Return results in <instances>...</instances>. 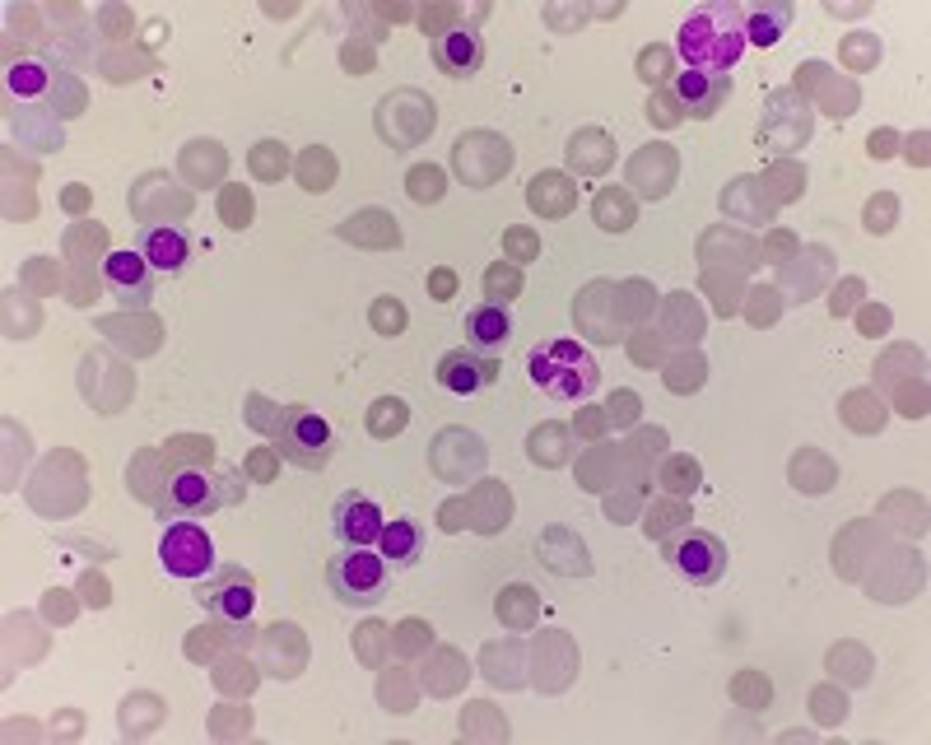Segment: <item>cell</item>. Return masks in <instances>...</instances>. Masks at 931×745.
<instances>
[{
	"instance_id": "1",
	"label": "cell",
	"mask_w": 931,
	"mask_h": 745,
	"mask_svg": "<svg viewBox=\"0 0 931 745\" xmlns=\"http://www.w3.org/2000/svg\"><path fill=\"white\" fill-rule=\"evenodd\" d=\"M689 70H708V75H727L745 52V14L736 5H699L680 24L675 38Z\"/></svg>"
},
{
	"instance_id": "2",
	"label": "cell",
	"mask_w": 931,
	"mask_h": 745,
	"mask_svg": "<svg viewBox=\"0 0 931 745\" xmlns=\"http://www.w3.org/2000/svg\"><path fill=\"white\" fill-rule=\"evenodd\" d=\"M527 373L545 396L554 401H582V396L596 392L601 382V368L578 340H545L527 354Z\"/></svg>"
},
{
	"instance_id": "3",
	"label": "cell",
	"mask_w": 931,
	"mask_h": 745,
	"mask_svg": "<svg viewBox=\"0 0 931 745\" xmlns=\"http://www.w3.org/2000/svg\"><path fill=\"white\" fill-rule=\"evenodd\" d=\"M387 583H392V564L373 545H345L326 564V587L340 606H373L387 596Z\"/></svg>"
},
{
	"instance_id": "4",
	"label": "cell",
	"mask_w": 931,
	"mask_h": 745,
	"mask_svg": "<svg viewBox=\"0 0 931 745\" xmlns=\"http://www.w3.org/2000/svg\"><path fill=\"white\" fill-rule=\"evenodd\" d=\"M331 447H336V429H331L312 406H289L280 415L275 452H280L284 461H294L303 471H322L326 461H331Z\"/></svg>"
},
{
	"instance_id": "5",
	"label": "cell",
	"mask_w": 931,
	"mask_h": 745,
	"mask_svg": "<svg viewBox=\"0 0 931 745\" xmlns=\"http://www.w3.org/2000/svg\"><path fill=\"white\" fill-rule=\"evenodd\" d=\"M159 564L168 578H182V583H201L215 573V541L205 536L201 522L191 517H173L159 536Z\"/></svg>"
},
{
	"instance_id": "6",
	"label": "cell",
	"mask_w": 931,
	"mask_h": 745,
	"mask_svg": "<svg viewBox=\"0 0 931 745\" xmlns=\"http://www.w3.org/2000/svg\"><path fill=\"white\" fill-rule=\"evenodd\" d=\"M662 555L694 587H713L727 573V545L717 541L713 531H680V536H671L662 545Z\"/></svg>"
},
{
	"instance_id": "7",
	"label": "cell",
	"mask_w": 931,
	"mask_h": 745,
	"mask_svg": "<svg viewBox=\"0 0 931 745\" xmlns=\"http://www.w3.org/2000/svg\"><path fill=\"white\" fill-rule=\"evenodd\" d=\"M224 480H215V475H205L201 466H187V471H173L168 475V494H163V513L168 517H210L215 508H224V503H233L229 489H219Z\"/></svg>"
},
{
	"instance_id": "8",
	"label": "cell",
	"mask_w": 931,
	"mask_h": 745,
	"mask_svg": "<svg viewBox=\"0 0 931 745\" xmlns=\"http://www.w3.org/2000/svg\"><path fill=\"white\" fill-rule=\"evenodd\" d=\"M196 601H201L215 620L247 624L252 601H257V583H252V573H243V569H215L210 578L196 583Z\"/></svg>"
},
{
	"instance_id": "9",
	"label": "cell",
	"mask_w": 931,
	"mask_h": 745,
	"mask_svg": "<svg viewBox=\"0 0 931 745\" xmlns=\"http://www.w3.org/2000/svg\"><path fill=\"white\" fill-rule=\"evenodd\" d=\"M494 378H499V359H494V354L471 350V345L447 350L443 359H438V382H443L447 392H457V396L485 392V387H494Z\"/></svg>"
},
{
	"instance_id": "10",
	"label": "cell",
	"mask_w": 931,
	"mask_h": 745,
	"mask_svg": "<svg viewBox=\"0 0 931 745\" xmlns=\"http://www.w3.org/2000/svg\"><path fill=\"white\" fill-rule=\"evenodd\" d=\"M103 280H108L112 298H122L126 308H145L149 298H154V266L140 252H108Z\"/></svg>"
},
{
	"instance_id": "11",
	"label": "cell",
	"mask_w": 931,
	"mask_h": 745,
	"mask_svg": "<svg viewBox=\"0 0 931 745\" xmlns=\"http://www.w3.org/2000/svg\"><path fill=\"white\" fill-rule=\"evenodd\" d=\"M331 527H336V541L340 545H378L382 536V508L368 494H340L336 499V513H331Z\"/></svg>"
},
{
	"instance_id": "12",
	"label": "cell",
	"mask_w": 931,
	"mask_h": 745,
	"mask_svg": "<svg viewBox=\"0 0 931 745\" xmlns=\"http://www.w3.org/2000/svg\"><path fill=\"white\" fill-rule=\"evenodd\" d=\"M135 252L154 266V275H177L182 266L191 261V238L177 224H145L140 229V243H135Z\"/></svg>"
},
{
	"instance_id": "13",
	"label": "cell",
	"mask_w": 931,
	"mask_h": 745,
	"mask_svg": "<svg viewBox=\"0 0 931 745\" xmlns=\"http://www.w3.org/2000/svg\"><path fill=\"white\" fill-rule=\"evenodd\" d=\"M727 94H731V80H727V75H708V70H685V75L675 80V98H680V108H685L689 117H699V122L717 117V108L727 103Z\"/></svg>"
},
{
	"instance_id": "14",
	"label": "cell",
	"mask_w": 931,
	"mask_h": 745,
	"mask_svg": "<svg viewBox=\"0 0 931 745\" xmlns=\"http://www.w3.org/2000/svg\"><path fill=\"white\" fill-rule=\"evenodd\" d=\"M461 331H466V345L480 354H499L503 345H508V336H513V317H508V308L503 303H475L471 312H466V322H461Z\"/></svg>"
},
{
	"instance_id": "15",
	"label": "cell",
	"mask_w": 931,
	"mask_h": 745,
	"mask_svg": "<svg viewBox=\"0 0 931 745\" xmlns=\"http://www.w3.org/2000/svg\"><path fill=\"white\" fill-rule=\"evenodd\" d=\"M433 61H438V70H443V75H452V80H466V75H475V70H480V61H485V42L475 38L471 28L438 33V42H433Z\"/></svg>"
},
{
	"instance_id": "16",
	"label": "cell",
	"mask_w": 931,
	"mask_h": 745,
	"mask_svg": "<svg viewBox=\"0 0 931 745\" xmlns=\"http://www.w3.org/2000/svg\"><path fill=\"white\" fill-rule=\"evenodd\" d=\"M378 555L392 564V569H410V564H419V555H424V527H419L415 517H396V522H387L378 536Z\"/></svg>"
},
{
	"instance_id": "17",
	"label": "cell",
	"mask_w": 931,
	"mask_h": 745,
	"mask_svg": "<svg viewBox=\"0 0 931 745\" xmlns=\"http://www.w3.org/2000/svg\"><path fill=\"white\" fill-rule=\"evenodd\" d=\"M531 210H540V215H564L568 205H573V187H568L564 173H540L531 177Z\"/></svg>"
},
{
	"instance_id": "18",
	"label": "cell",
	"mask_w": 931,
	"mask_h": 745,
	"mask_svg": "<svg viewBox=\"0 0 931 745\" xmlns=\"http://www.w3.org/2000/svg\"><path fill=\"white\" fill-rule=\"evenodd\" d=\"M787 24H792V10H787V5H764V10H755L750 19H745V42L773 47V42L783 38Z\"/></svg>"
},
{
	"instance_id": "19",
	"label": "cell",
	"mask_w": 931,
	"mask_h": 745,
	"mask_svg": "<svg viewBox=\"0 0 931 745\" xmlns=\"http://www.w3.org/2000/svg\"><path fill=\"white\" fill-rule=\"evenodd\" d=\"M596 224L606 233H624L629 224H634V205H629V196L624 191H601L596 196Z\"/></svg>"
},
{
	"instance_id": "20",
	"label": "cell",
	"mask_w": 931,
	"mask_h": 745,
	"mask_svg": "<svg viewBox=\"0 0 931 745\" xmlns=\"http://www.w3.org/2000/svg\"><path fill=\"white\" fill-rule=\"evenodd\" d=\"M405 420H410V410H405L401 396H382L373 415H368V429H373V438H392L405 429Z\"/></svg>"
},
{
	"instance_id": "21",
	"label": "cell",
	"mask_w": 931,
	"mask_h": 745,
	"mask_svg": "<svg viewBox=\"0 0 931 745\" xmlns=\"http://www.w3.org/2000/svg\"><path fill=\"white\" fill-rule=\"evenodd\" d=\"M405 187H410V196H415L419 205H429V201H443L447 177H443V168H433V163H419V168H410Z\"/></svg>"
},
{
	"instance_id": "22",
	"label": "cell",
	"mask_w": 931,
	"mask_h": 745,
	"mask_svg": "<svg viewBox=\"0 0 931 745\" xmlns=\"http://www.w3.org/2000/svg\"><path fill=\"white\" fill-rule=\"evenodd\" d=\"M5 84H10V94H19V98H38L42 89H47V66H42V61H19V66H10Z\"/></svg>"
},
{
	"instance_id": "23",
	"label": "cell",
	"mask_w": 931,
	"mask_h": 745,
	"mask_svg": "<svg viewBox=\"0 0 931 745\" xmlns=\"http://www.w3.org/2000/svg\"><path fill=\"white\" fill-rule=\"evenodd\" d=\"M298 177H303V187L308 191H326L331 187V177H336V159H331L326 149H308L303 163H298Z\"/></svg>"
},
{
	"instance_id": "24",
	"label": "cell",
	"mask_w": 931,
	"mask_h": 745,
	"mask_svg": "<svg viewBox=\"0 0 931 745\" xmlns=\"http://www.w3.org/2000/svg\"><path fill=\"white\" fill-rule=\"evenodd\" d=\"M485 294H489V303H508V298H517L522 294V271L517 266H503V261H494L485 271Z\"/></svg>"
},
{
	"instance_id": "25",
	"label": "cell",
	"mask_w": 931,
	"mask_h": 745,
	"mask_svg": "<svg viewBox=\"0 0 931 745\" xmlns=\"http://www.w3.org/2000/svg\"><path fill=\"white\" fill-rule=\"evenodd\" d=\"M568 452H564V429H554V424H545V429H536L531 434V461H540V466H559Z\"/></svg>"
},
{
	"instance_id": "26",
	"label": "cell",
	"mask_w": 931,
	"mask_h": 745,
	"mask_svg": "<svg viewBox=\"0 0 931 745\" xmlns=\"http://www.w3.org/2000/svg\"><path fill=\"white\" fill-rule=\"evenodd\" d=\"M699 461H689V457H671L666 461V471H662V485L671 489V494H694L699 489Z\"/></svg>"
},
{
	"instance_id": "27",
	"label": "cell",
	"mask_w": 931,
	"mask_h": 745,
	"mask_svg": "<svg viewBox=\"0 0 931 745\" xmlns=\"http://www.w3.org/2000/svg\"><path fill=\"white\" fill-rule=\"evenodd\" d=\"M284 168H289V154H284L280 140H261V145L252 149V173H257L261 182H270V177H280Z\"/></svg>"
},
{
	"instance_id": "28",
	"label": "cell",
	"mask_w": 931,
	"mask_h": 745,
	"mask_svg": "<svg viewBox=\"0 0 931 745\" xmlns=\"http://www.w3.org/2000/svg\"><path fill=\"white\" fill-rule=\"evenodd\" d=\"M731 694H736V704H745V708H764L769 704V680L759 676V671H745V676H736Z\"/></svg>"
},
{
	"instance_id": "29",
	"label": "cell",
	"mask_w": 931,
	"mask_h": 745,
	"mask_svg": "<svg viewBox=\"0 0 931 745\" xmlns=\"http://www.w3.org/2000/svg\"><path fill=\"white\" fill-rule=\"evenodd\" d=\"M224 219H229V229H247L252 224V196H247V187H224Z\"/></svg>"
},
{
	"instance_id": "30",
	"label": "cell",
	"mask_w": 931,
	"mask_h": 745,
	"mask_svg": "<svg viewBox=\"0 0 931 745\" xmlns=\"http://www.w3.org/2000/svg\"><path fill=\"white\" fill-rule=\"evenodd\" d=\"M680 522H685V508H680V503H657L643 527H648V536H671Z\"/></svg>"
},
{
	"instance_id": "31",
	"label": "cell",
	"mask_w": 931,
	"mask_h": 745,
	"mask_svg": "<svg viewBox=\"0 0 931 745\" xmlns=\"http://www.w3.org/2000/svg\"><path fill=\"white\" fill-rule=\"evenodd\" d=\"M503 247H508V257L513 261H536L540 257V238L531 229H508L503 233Z\"/></svg>"
},
{
	"instance_id": "32",
	"label": "cell",
	"mask_w": 931,
	"mask_h": 745,
	"mask_svg": "<svg viewBox=\"0 0 931 745\" xmlns=\"http://www.w3.org/2000/svg\"><path fill=\"white\" fill-rule=\"evenodd\" d=\"M373 326H378L382 336H396L405 326V308L396 298H378V303H373Z\"/></svg>"
},
{
	"instance_id": "33",
	"label": "cell",
	"mask_w": 931,
	"mask_h": 745,
	"mask_svg": "<svg viewBox=\"0 0 931 745\" xmlns=\"http://www.w3.org/2000/svg\"><path fill=\"white\" fill-rule=\"evenodd\" d=\"M275 471H280V457H275V447H257V452L247 457V475H252L257 485H270V480H275Z\"/></svg>"
},
{
	"instance_id": "34",
	"label": "cell",
	"mask_w": 931,
	"mask_h": 745,
	"mask_svg": "<svg viewBox=\"0 0 931 745\" xmlns=\"http://www.w3.org/2000/svg\"><path fill=\"white\" fill-rule=\"evenodd\" d=\"M527 610H531V592L527 587H508V592L499 596V615H508V620H527Z\"/></svg>"
},
{
	"instance_id": "35",
	"label": "cell",
	"mask_w": 931,
	"mask_h": 745,
	"mask_svg": "<svg viewBox=\"0 0 931 745\" xmlns=\"http://www.w3.org/2000/svg\"><path fill=\"white\" fill-rule=\"evenodd\" d=\"M852 61V66H871L880 56V42L876 38H866V33H852V42H848V52H843Z\"/></svg>"
},
{
	"instance_id": "36",
	"label": "cell",
	"mask_w": 931,
	"mask_h": 745,
	"mask_svg": "<svg viewBox=\"0 0 931 745\" xmlns=\"http://www.w3.org/2000/svg\"><path fill=\"white\" fill-rule=\"evenodd\" d=\"M638 415V396L634 392H620V396H610L606 401V420L610 424H629Z\"/></svg>"
},
{
	"instance_id": "37",
	"label": "cell",
	"mask_w": 931,
	"mask_h": 745,
	"mask_svg": "<svg viewBox=\"0 0 931 745\" xmlns=\"http://www.w3.org/2000/svg\"><path fill=\"white\" fill-rule=\"evenodd\" d=\"M666 61H671V56H666L662 47H652V52L638 56V70H643V80H648V84H662V80H666Z\"/></svg>"
},
{
	"instance_id": "38",
	"label": "cell",
	"mask_w": 931,
	"mask_h": 745,
	"mask_svg": "<svg viewBox=\"0 0 931 745\" xmlns=\"http://www.w3.org/2000/svg\"><path fill=\"white\" fill-rule=\"evenodd\" d=\"M452 294H457V271H452V266H438V271L429 275V298L443 303V298H452Z\"/></svg>"
},
{
	"instance_id": "39",
	"label": "cell",
	"mask_w": 931,
	"mask_h": 745,
	"mask_svg": "<svg viewBox=\"0 0 931 745\" xmlns=\"http://www.w3.org/2000/svg\"><path fill=\"white\" fill-rule=\"evenodd\" d=\"M648 117H652L657 126H675V122H680V112H675V98H671V94H657V98L648 103Z\"/></svg>"
},
{
	"instance_id": "40",
	"label": "cell",
	"mask_w": 931,
	"mask_h": 745,
	"mask_svg": "<svg viewBox=\"0 0 931 745\" xmlns=\"http://www.w3.org/2000/svg\"><path fill=\"white\" fill-rule=\"evenodd\" d=\"M424 634H429V629H424V624H415V620H410V624H405V629H401V648H419V638H424Z\"/></svg>"
},
{
	"instance_id": "41",
	"label": "cell",
	"mask_w": 931,
	"mask_h": 745,
	"mask_svg": "<svg viewBox=\"0 0 931 745\" xmlns=\"http://www.w3.org/2000/svg\"><path fill=\"white\" fill-rule=\"evenodd\" d=\"M894 136H890V131H880V136H871V154H876V159H885V154H894Z\"/></svg>"
},
{
	"instance_id": "42",
	"label": "cell",
	"mask_w": 931,
	"mask_h": 745,
	"mask_svg": "<svg viewBox=\"0 0 931 745\" xmlns=\"http://www.w3.org/2000/svg\"><path fill=\"white\" fill-rule=\"evenodd\" d=\"M862 322H866V331H880V326H885V322H890V317H885V312H866V317H862Z\"/></svg>"
},
{
	"instance_id": "43",
	"label": "cell",
	"mask_w": 931,
	"mask_h": 745,
	"mask_svg": "<svg viewBox=\"0 0 931 745\" xmlns=\"http://www.w3.org/2000/svg\"><path fill=\"white\" fill-rule=\"evenodd\" d=\"M66 205H70V210H80V205H84V191H80V187L66 191Z\"/></svg>"
}]
</instances>
